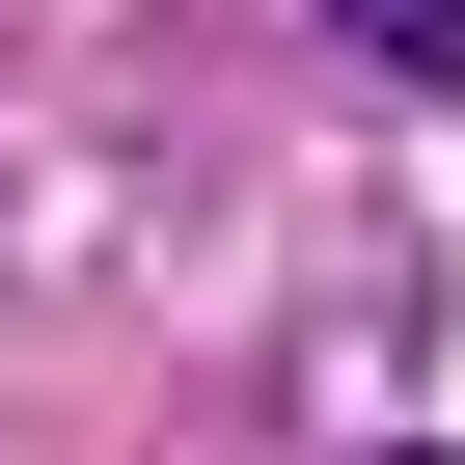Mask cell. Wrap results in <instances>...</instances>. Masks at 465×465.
<instances>
[{"instance_id":"6da1fadb","label":"cell","mask_w":465,"mask_h":465,"mask_svg":"<svg viewBox=\"0 0 465 465\" xmlns=\"http://www.w3.org/2000/svg\"><path fill=\"white\" fill-rule=\"evenodd\" d=\"M329 28H356L383 83H465V0H329Z\"/></svg>"}]
</instances>
